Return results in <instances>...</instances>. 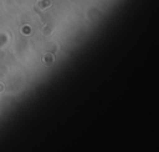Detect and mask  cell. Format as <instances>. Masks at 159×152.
Returning <instances> with one entry per match:
<instances>
[{"instance_id":"1","label":"cell","mask_w":159,"mask_h":152,"mask_svg":"<svg viewBox=\"0 0 159 152\" xmlns=\"http://www.w3.org/2000/svg\"><path fill=\"white\" fill-rule=\"evenodd\" d=\"M50 0H42V1H40L39 2V7H41V9H46V7H48L50 6Z\"/></svg>"}]
</instances>
